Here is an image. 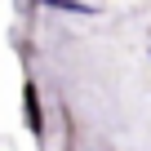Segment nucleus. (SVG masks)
I'll list each match as a JSON object with an SVG mask.
<instances>
[{"instance_id": "f257e3e1", "label": "nucleus", "mask_w": 151, "mask_h": 151, "mask_svg": "<svg viewBox=\"0 0 151 151\" xmlns=\"http://www.w3.org/2000/svg\"><path fill=\"white\" fill-rule=\"evenodd\" d=\"M45 9H58V14H98L93 5H85V0H40Z\"/></svg>"}, {"instance_id": "f03ea898", "label": "nucleus", "mask_w": 151, "mask_h": 151, "mask_svg": "<svg viewBox=\"0 0 151 151\" xmlns=\"http://www.w3.org/2000/svg\"><path fill=\"white\" fill-rule=\"evenodd\" d=\"M22 98H27V124L40 133V98H36V89L27 85V93H22Z\"/></svg>"}]
</instances>
